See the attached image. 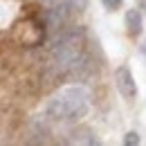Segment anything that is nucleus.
Wrapping results in <instances>:
<instances>
[{
    "mask_svg": "<svg viewBox=\"0 0 146 146\" xmlns=\"http://www.w3.org/2000/svg\"><path fill=\"white\" fill-rule=\"evenodd\" d=\"M124 144H128V146L139 144V135H137V133H126V137H124Z\"/></svg>",
    "mask_w": 146,
    "mask_h": 146,
    "instance_id": "obj_5",
    "label": "nucleus"
},
{
    "mask_svg": "<svg viewBox=\"0 0 146 146\" xmlns=\"http://www.w3.org/2000/svg\"><path fill=\"white\" fill-rule=\"evenodd\" d=\"M126 29L130 36H139L142 29H144V16L139 9H128L126 14Z\"/></svg>",
    "mask_w": 146,
    "mask_h": 146,
    "instance_id": "obj_4",
    "label": "nucleus"
},
{
    "mask_svg": "<svg viewBox=\"0 0 146 146\" xmlns=\"http://www.w3.org/2000/svg\"><path fill=\"white\" fill-rule=\"evenodd\" d=\"M115 86H117L119 94H121L124 99H128V101L137 97V83H135V76H133V72L128 70L126 65H121V68L115 70Z\"/></svg>",
    "mask_w": 146,
    "mask_h": 146,
    "instance_id": "obj_3",
    "label": "nucleus"
},
{
    "mask_svg": "<svg viewBox=\"0 0 146 146\" xmlns=\"http://www.w3.org/2000/svg\"><path fill=\"white\" fill-rule=\"evenodd\" d=\"M90 110V92L83 86H68L47 101V117L56 121H79Z\"/></svg>",
    "mask_w": 146,
    "mask_h": 146,
    "instance_id": "obj_1",
    "label": "nucleus"
},
{
    "mask_svg": "<svg viewBox=\"0 0 146 146\" xmlns=\"http://www.w3.org/2000/svg\"><path fill=\"white\" fill-rule=\"evenodd\" d=\"M101 2H104V7H106V9H110V11H112V9L121 7V2H124V0H101Z\"/></svg>",
    "mask_w": 146,
    "mask_h": 146,
    "instance_id": "obj_6",
    "label": "nucleus"
},
{
    "mask_svg": "<svg viewBox=\"0 0 146 146\" xmlns=\"http://www.w3.org/2000/svg\"><path fill=\"white\" fill-rule=\"evenodd\" d=\"M142 52H144V56H146V40L142 43Z\"/></svg>",
    "mask_w": 146,
    "mask_h": 146,
    "instance_id": "obj_7",
    "label": "nucleus"
},
{
    "mask_svg": "<svg viewBox=\"0 0 146 146\" xmlns=\"http://www.w3.org/2000/svg\"><path fill=\"white\" fill-rule=\"evenodd\" d=\"M54 61L65 72H74L83 65V38L79 32H65L54 45Z\"/></svg>",
    "mask_w": 146,
    "mask_h": 146,
    "instance_id": "obj_2",
    "label": "nucleus"
}]
</instances>
